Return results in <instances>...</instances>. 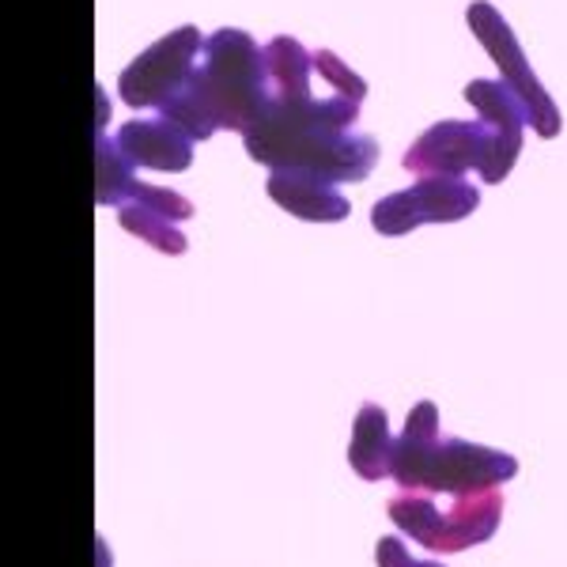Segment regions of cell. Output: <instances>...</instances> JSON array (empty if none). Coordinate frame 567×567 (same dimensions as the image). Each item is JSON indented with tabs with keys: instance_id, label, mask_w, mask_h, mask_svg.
Returning <instances> with one entry per match:
<instances>
[{
	"instance_id": "cell-14",
	"label": "cell",
	"mask_w": 567,
	"mask_h": 567,
	"mask_svg": "<svg viewBox=\"0 0 567 567\" xmlns=\"http://www.w3.org/2000/svg\"><path fill=\"white\" fill-rule=\"evenodd\" d=\"M117 224H122L130 235H136L141 243H148L152 250L171 254V258H178V254L189 250V239L178 231V219L159 213V208L141 194H133L122 208H117Z\"/></svg>"
},
{
	"instance_id": "cell-15",
	"label": "cell",
	"mask_w": 567,
	"mask_h": 567,
	"mask_svg": "<svg viewBox=\"0 0 567 567\" xmlns=\"http://www.w3.org/2000/svg\"><path fill=\"white\" fill-rule=\"evenodd\" d=\"M133 163L125 159V152L117 148V136H110L99 130L95 133V205L99 208H122L133 197V189L141 186L133 175Z\"/></svg>"
},
{
	"instance_id": "cell-12",
	"label": "cell",
	"mask_w": 567,
	"mask_h": 567,
	"mask_svg": "<svg viewBox=\"0 0 567 567\" xmlns=\"http://www.w3.org/2000/svg\"><path fill=\"white\" fill-rule=\"evenodd\" d=\"M390 462H393V435H390V420L386 409L368 405L355 413L352 439H349V465L360 481H382L390 477Z\"/></svg>"
},
{
	"instance_id": "cell-7",
	"label": "cell",
	"mask_w": 567,
	"mask_h": 567,
	"mask_svg": "<svg viewBox=\"0 0 567 567\" xmlns=\"http://www.w3.org/2000/svg\"><path fill=\"white\" fill-rule=\"evenodd\" d=\"M481 189L465 178H439L427 175L416 186L374 200L371 227L386 239H401V235L416 231L424 224H458L470 213H477Z\"/></svg>"
},
{
	"instance_id": "cell-4",
	"label": "cell",
	"mask_w": 567,
	"mask_h": 567,
	"mask_svg": "<svg viewBox=\"0 0 567 567\" xmlns=\"http://www.w3.org/2000/svg\"><path fill=\"white\" fill-rule=\"evenodd\" d=\"M390 523L409 534L427 553H465L473 545H484L499 529L503 496L496 488L473 492V496H454L446 511H439L427 496L405 492L386 503Z\"/></svg>"
},
{
	"instance_id": "cell-3",
	"label": "cell",
	"mask_w": 567,
	"mask_h": 567,
	"mask_svg": "<svg viewBox=\"0 0 567 567\" xmlns=\"http://www.w3.org/2000/svg\"><path fill=\"white\" fill-rule=\"evenodd\" d=\"M518 473V458L496 446L439 439V409L420 401L405 420V432L393 439L390 477L405 492H443V496H473Z\"/></svg>"
},
{
	"instance_id": "cell-9",
	"label": "cell",
	"mask_w": 567,
	"mask_h": 567,
	"mask_svg": "<svg viewBox=\"0 0 567 567\" xmlns=\"http://www.w3.org/2000/svg\"><path fill=\"white\" fill-rule=\"evenodd\" d=\"M194 136H186L175 122L167 117H136V122H125L117 130V148L125 152V159L133 167H152V171H167V175H178L194 163Z\"/></svg>"
},
{
	"instance_id": "cell-1",
	"label": "cell",
	"mask_w": 567,
	"mask_h": 567,
	"mask_svg": "<svg viewBox=\"0 0 567 567\" xmlns=\"http://www.w3.org/2000/svg\"><path fill=\"white\" fill-rule=\"evenodd\" d=\"M360 103L349 95L269 99L243 133L246 155L269 171H315L329 182H363L379 163V144L352 133Z\"/></svg>"
},
{
	"instance_id": "cell-5",
	"label": "cell",
	"mask_w": 567,
	"mask_h": 567,
	"mask_svg": "<svg viewBox=\"0 0 567 567\" xmlns=\"http://www.w3.org/2000/svg\"><path fill=\"white\" fill-rule=\"evenodd\" d=\"M401 167L413 175L427 178H465L470 171H477L484 182L499 186V144L496 130L484 117L477 122H439L427 133H420L409 152L401 155Z\"/></svg>"
},
{
	"instance_id": "cell-13",
	"label": "cell",
	"mask_w": 567,
	"mask_h": 567,
	"mask_svg": "<svg viewBox=\"0 0 567 567\" xmlns=\"http://www.w3.org/2000/svg\"><path fill=\"white\" fill-rule=\"evenodd\" d=\"M265 69L272 80V99H310V76H315V53L288 34L265 42Z\"/></svg>"
},
{
	"instance_id": "cell-10",
	"label": "cell",
	"mask_w": 567,
	"mask_h": 567,
	"mask_svg": "<svg viewBox=\"0 0 567 567\" xmlns=\"http://www.w3.org/2000/svg\"><path fill=\"white\" fill-rule=\"evenodd\" d=\"M265 194H269L284 213L307 224H341L349 219V197L337 189V182L315 171H272L265 182Z\"/></svg>"
},
{
	"instance_id": "cell-6",
	"label": "cell",
	"mask_w": 567,
	"mask_h": 567,
	"mask_svg": "<svg viewBox=\"0 0 567 567\" xmlns=\"http://www.w3.org/2000/svg\"><path fill=\"white\" fill-rule=\"evenodd\" d=\"M465 20H470L473 39L488 50L492 61H496L499 80H507V84L515 87V95L523 99V106L529 114V130L542 136V141L560 136V125H564L560 122V106L553 103V95H548V91L542 87V80L534 76V69H529L523 45H518L515 31L507 27V20H503L488 0H473L470 12H465Z\"/></svg>"
},
{
	"instance_id": "cell-11",
	"label": "cell",
	"mask_w": 567,
	"mask_h": 567,
	"mask_svg": "<svg viewBox=\"0 0 567 567\" xmlns=\"http://www.w3.org/2000/svg\"><path fill=\"white\" fill-rule=\"evenodd\" d=\"M462 95L470 99L473 110H477L484 122L496 130L499 171H503V178H507L511 167H515V159H518V152H523V133L529 125L523 99L515 95V87H511L507 80H473Z\"/></svg>"
},
{
	"instance_id": "cell-8",
	"label": "cell",
	"mask_w": 567,
	"mask_h": 567,
	"mask_svg": "<svg viewBox=\"0 0 567 567\" xmlns=\"http://www.w3.org/2000/svg\"><path fill=\"white\" fill-rule=\"evenodd\" d=\"M205 39L197 27H178L167 39L148 45L136 53V61L117 76V91H122L125 106L133 110H163L171 99L186 87L189 72L197 69Z\"/></svg>"
},
{
	"instance_id": "cell-17",
	"label": "cell",
	"mask_w": 567,
	"mask_h": 567,
	"mask_svg": "<svg viewBox=\"0 0 567 567\" xmlns=\"http://www.w3.org/2000/svg\"><path fill=\"white\" fill-rule=\"evenodd\" d=\"M374 564L379 567H446L432 560H413L409 548L401 545V537H379V545H374Z\"/></svg>"
},
{
	"instance_id": "cell-16",
	"label": "cell",
	"mask_w": 567,
	"mask_h": 567,
	"mask_svg": "<svg viewBox=\"0 0 567 567\" xmlns=\"http://www.w3.org/2000/svg\"><path fill=\"white\" fill-rule=\"evenodd\" d=\"M315 72L326 80L333 95H349V99H355V103H363V95H368V84H363V80L355 76V72L344 65L333 50H318L315 53Z\"/></svg>"
},
{
	"instance_id": "cell-2",
	"label": "cell",
	"mask_w": 567,
	"mask_h": 567,
	"mask_svg": "<svg viewBox=\"0 0 567 567\" xmlns=\"http://www.w3.org/2000/svg\"><path fill=\"white\" fill-rule=\"evenodd\" d=\"M272 99V80L265 69V45L239 27H224L205 39L197 69L186 87L159 110L194 141H208L219 130L246 133Z\"/></svg>"
}]
</instances>
